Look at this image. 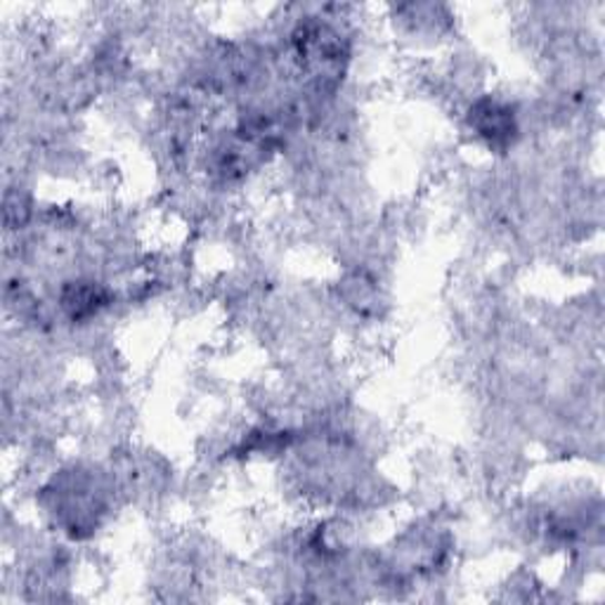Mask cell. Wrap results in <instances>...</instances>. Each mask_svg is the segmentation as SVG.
<instances>
[{
	"label": "cell",
	"mask_w": 605,
	"mask_h": 605,
	"mask_svg": "<svg viewBox=\"0 0 605 605\" xmlns=\"http://www.w3.org/2000/svg\"><path fill=\"white\" fill-rule=\"evenodd\" d=\"M471 123L478 135L483 137L490 147L511 145L515 133V114L511 106L500 104L494 100H480L471 110Z\"/></svg>",
	"instance_id": "cell-1"
},
{
	"label": "cell",
	"mask_w": 605,
	"mask_h": 605,
	"mask_svg": "<svg viewBox=\"0 0 605 605\" xmlns=\"http://www.w3.org/2000/svg\"><path fill=\"white\" fill-rule=\"evenodd\" d=\"M106 300L110 296L98 281H71L62 289V308L74 322L98 315L106 306Z\"/></svg>",
	"instance_id": "cell-2"
}]
</instances>
